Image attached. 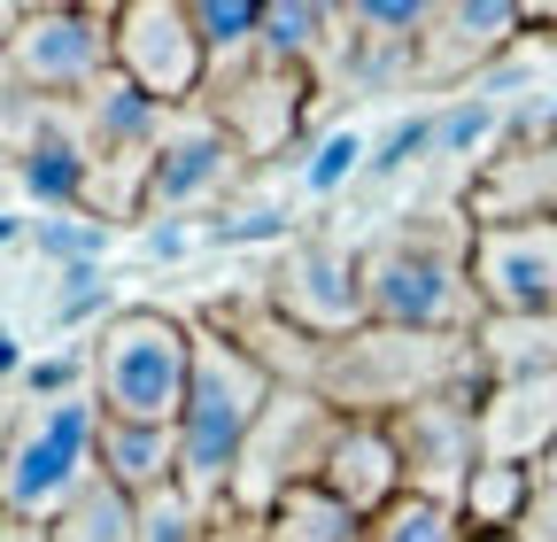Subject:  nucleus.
Listing matches in <instances>:
<instances>
[{
    "label": "nucleus",
    "mask_w": 557,
    "mask_h": 542,
    "mask_svg": "<svg viewBox=\"0 0 557 542\" xmlns=\"http://www.w3.org/2000/svg\"><path fill=\"white\" fill-rule=\"evenodd\" d=\"M302 101H310V78L302 71H278V62H263V54L218 71L209 94H201V109L248 148V163L256 156H278V148L295 140V132H302Z\"/></svg>",
    "instance_id": "obj_14"
},
{
    "label": "nucleus",
    "mask_w": 557,
    "mask_h": 542,
    "mask_svg": "<svg viewBox=\"0 0 557 542\" xmlns=\"http://www.w3.org/2000/svg\"><path fill=\"white\" fill-rule=\"evenodd\" d=\"M364 542H472V527H465V512H457V504L403 496V504H387V512L364 527Z\"/></svg>",
    "instance_id": "obj_26"
},
{
    "label": "nucleus",
    "mask_w": 557,
    "mask_h": 542,
    "mask_svg": "<svg viewBox=\"0 0 557 542\" xmlns=\"http://www.w3.org/2000/svg\"><path fill=\"white\" fill-rule=\"evenodd\" d=\"M472 542H527V534H472Z\"/></svg>",
    "instance_id": "obj_34"
},
{
    "label": "nucleus",
    "mask_w": 557,
    "mask_h": 542,
    "mask_svg": "<svg viewBox=\"0 0 557 542\" xmlns=\"http://www.w3.org/2000/svg\"><path fill=\"white\" fill-rule=\"evenodd\" d=\"M487 132H496V101H449L434 116V156H472Z\"/></svg>",
    "instance_id": "obj_30"
},
{
    "label": "nucleus",
    "mask_w": 557,
    "mask_h": 542,
    "mask_svg": "<svg viewBox=\"0 0 557 542\" xmlns=\"http://www.w3.org/2000/svg\"><path fill=\"white\" fill-rule=\"evenodd\" d=\"M527 218H557V116H542L519 148L487 156V171L472 178V225H527Z\"/></svg>",
    "instance_id": "obj_16"
},
{
    "label": "nucleus",
    "mask_w": 557,
    "mask_h": 542,
    "mask_svg": "<svg viewBox=\"0 0 557 542\" xmlns=\"http://www.w3.org/2000/svg\"><path fill=\"white\" fill-rule=\"evenodd\" d=\"M116 78V0L101 9H9V54H0V86L32 101H94Z\"/></svg>",
    "instance_id": "obj_6"
},
{
    "label": "nucleus",
    "mask_w": 557,
    "mask_h": 542,
    "mask_svg": "<svg viewBox=\"0 0 557 542\" xmlns=\"http://www.w3.org/2000/svg\"><path fill=\"white\" fill-rule=\"evenodd\" d=\"M357 163H364V132H357V124H348V132H325L318 156L302 163V186H310V194H333L341 178H357Z\"/></svg>",
    "instance_id": "obj_29"
},
{
    "label": "nucleus",
    "mask_w": 557,
    "mask_h": 542,
    "mask_svg": "<svg viewBox=\"0 0 557 542\" xmlns=\"http://www.w3.org/2000/svg\"><path fill=\"white\" fill-rule=\"evenodd\" d=\"M325 489L357 512L364 527H372L387 504L410 496V472H403V449H395L387 419H348V427H341V442H333V457H325Z\"/></svg>",
    "instance_id": "obj_17"
},
{
    "label": "nucleus",
    "mask_w": 557,
    "mask_h": 542,
    "mask_svg": "<svg viewBox=\"0 0 557 542\" xmlns=\"http://www.w3.org/2000/svg\"><path fill=\"white\" fill-rule=\"evenodd\" d=\"M480 395H487V380H465V387H442V395H426V403H410L403 419H387V434H395V449H403V472H410V496L465 504L472 472L487 465Z\"/></svg>",
    "instance_id": "obj_11"
},
{
    "label": "nucleus",
    "mask_w": 557,
    "mask_h": 542,
    "mask_svg": "<svg viewBox=\"0 0 557 542\" xmlns=\"http://www.w3.org/2000/svg\"><path fill=\"white\" fill-rule=\"evenodd\" d=\"M194 349H201V325H186L171 310H109L86 342L101 419L178 427L186 395H194Z\"/></svg>",
    "instance_id": "obj_4"
},
{
    "label": "nucleus",
    "mask_w": 557,
    "mask_h": 542,
    "mask_svg": "<svg viewBox=\"0 0 557 542\" xmlns=\"http://www.w3.org/2000/svg\"><path fill=\"white\" fill-rule=\"evenodd\" d=\"M527 9H511V0H457V9H434L426 39H418V71L426 78H465L472 62L504 54L519 39Z\"/></svg>",
    "instance_id": "obj_19"
},
{
    "label": "nucleus",
    "mask_w": 557,
    "mask_h": 542,
    "mask_svg": "<svg viewBox=\"0 0 557 542\" xmlns=\"http://www.w3.org/2000/svg\"><path fill=\"white\" fill-rule=\"evenodd\" d=\"M364 295L372 325L395 333H472V218H410L364 248Z\"/></svg>",
    "instance_id": "obj_1"
},
{
    "label": "nucleus",
    "mask_w": 557,
    "mask_h": 542,
    "mask_svg": "<svg viewBox=\"0 0 557 542\" xmlns=\"http://www.w3.org/2000/svg\"><path fill=\"white\" fill-rule=\"evenodd\" d=\"M47 542H139V504H132L124 489L94 481L78 504H70V512L47 527Z\"/></svg>",
    "instance_id": "obj_24"
},
{
    "label": "nucleus",
    "mask_w": 557,
    "mask_h": 542,
    "mask_svg": "<svg viewBox=\"0 0 557 542\" xmlns=\"http://www.w3.org/2000/svg\"><path fill=\"white\" fill-rule=\"evenodd\" d=\"M472 349H480V380L487 387L549 380L557 372V318H480Z\"/></svg>",
    "instance_id": "obj_21"
},
{
    "label": "nucleus",
    "mask_w": 557,
    "mask_h": 542,
    "mask_svg": "<svg viewBox=\"0 0 557 542\" xmlns=\"http://www.w3.org/2000/svg\"><path fill=\"white\" fill-rule=\"evenodd\" d=\"M9 194L16 218H78L94 201V148H86V116L70 101H32L9 94Z\"/></svg>",
    "instance_id": "obj_8"
},
{
    "label": "nucleus",
    "mask_w": 557,
    "mask_h": 542,
    "mask_svg": "<svg viewBox=\"0 0 557 542\" xmlns=\"http://www.w3.org/2000/svg\"><path fill=\"white\" fill-rule=\"evenodd\" d=\"M109 248V218H39V263L47 271H94Z\"/></svg>",
    "instance_id": "obj_27"
},
{
    "label": "nucleus",
    "mask_w": 557,
    "mask_h": 542,
    "mask_svg": "<svg viewBox=\"0 0 557 542\" xmlns=\"http://www.w3.org/2000/svg\"><path fill=\"white\" fill-rule=\"evenodd\" d=\"M465 527L472 534H527V512H534V465H504V457H487L472 472V489H465Z\"/></svg>",
    "instance_id": "obj_23"
},
{
    "label": "nucleus",
    "mask_w": 557,
    "mask_h": 542,
    "mask_svg": "<svg viewBox=\"0 0 557 542\" xmlns=\"http://www.w3.org/2000/svg\"><path fill=\"white\" fill-rule=\"evenodd\" d=\"M256 542H364V519L348 512L325 481H310V489H287L256 519Z\"/></svg>",
    "instance_id": "obj_22"
},
{
    "label": "nucleus",
    "mask_w": 557,
    "mask_h": 542,
    "mask_svg": "<svg viewBox=\"0 0 557 542\" xmlns=\"http://www.w3.org/2000/svg\"><path fill=\"white\" fill-rule=\"evenodd\" d=\"M271 310L302 325L310 342H348V333L372 325V295H364V256L341 248L325 233L310 241H287V256L271 263Z\"/></svg>",
    "instance_id": "obj_12"
},
{
    "label": "nucleus",
    "mask_w": 557,
    "mask_h": 542,
    "mask_svg": "<svg viewBox=\"0 0 557 542\" xmlns=\"http://www.w3.org/2000/svg\"><path fill=\"white\" fill-rule=\"evenodd\" d=\"M480 380V349L472 333H395V325H364L348 342H325V372L318 395L341 403L348 419H403L410 403H426L442 387Z\"/></svg>",
    "instance_id": "obj_3"
},
{
    "label": "nucleus",
    "mask_w": 557,
    "mask_h": 542,
    "mask_svg": "<svg viewBox=\"0 0 557 542\" xmlns=\"http://www.w3.org/2000/svg\"><path fill=\"white\" fill-rule=\"evenodd\" d=\"M418 156H434V116L395 124V132H387V148L372 156V171H403V163H418Z\"/></svg>",
    "instance_id": "obj_31"
},
{
    "label": "nucleus",
    "mask_w": 557,
    "mask_h": 542,
    "mask_svg": "<svg viewBox=\"0 0 557 542\" xmlns=\"http://www.w3.org/2000/svg\"><path fill=\"white\" fill-rule=\"evenodd\" d=\"M278 380L233 342V333L201 325V349H194V395H186V419H178V489L201 504V512H225L233 496V472H240V449L256 434V419L271 411Z\"/></svg>",
    "instance_id": "obj_2"
},
{
    "label": "nucleus",
    "mask_w": 557,
    "mask_h": 542,
    "mask_svg": "<svg viewBox=\"0 0 557 542\" xmlns=\"http://www.w3.org/2000/svg\"><path fill=\"white\" fill-rule=\"evenodd\" d=\"M341 427H348V411H341V403H325L318 387H278L271 411H263L256 434H248V449H240V472H233V496H225V504L248 512V519H263L287 489L325 481V457H333Z\"/></svg>",
    "instance_id": "obj_7"
},
{
    "label": "nucleus",
    "mask_w": 557,
    "mask_h": 542,
    "mask_svg": "<svg viewBox=\"0 0 557 542\" xmlns=\"http://www.w3.org/2000/svg\"><path fill=\"white\" fill-rule=\"evenodd\" d=\"M78 116H86V148H94V210L101 218H148V178H156L163 132L178 109L139 94L132 78H109L94 101H78Z\"/></svg>",
    "instance_id": "obj_9"
},
{
    "label": "nucleus",
    "mask_w": 557,
    "mask_h": 542,
    "mask_svg": "<svg viewBox=\"0 0 557 542\" xmlns=\"http://www.w3.org/2000/svg\"><path fill=\"white\" fill-rule=\"evenodd\" d=\"M0 542H47V527H32V519H0Z\"/></svg>",
    "instance_id": "obj_33"
},
{
    "label": "nucleus",
    "mask_w": 557,
    "mask_h": 542,
    "mask_svg": "<svg viewBox=\"0 0 557 542\" xmlns=\"http://www.w3.org/2000/svg\"><path fill=\"white\" fill-rule=\"evenodd\" d=\"M101 403L62 395V403H24L9 395V465H0V519H32L54 527L70 504H78L101 481Z\"/></svg>",
    "instance_id": "obj_5"
},
{
    "label": "nucleus",
    "mask_w": 557,
    "mask_h": 542,
    "mask_svg": "<svg viewBox=\"0 0 557 542\" xmlns=\"http://www.w3.org/2000/svg\"><path fill=\"white\" fill-rule=\"evenodd\" d=\"M527 542H557V457L534 472V512H527Z\"/></svg>",
    "instance_id": "obj_32"
},
{
    "label": "nucleus",
    "mask_w": 557,
    "mask_h": 542,
    "mask_svg": "<svg viewBox=\"0 0 557 542\" xmlns=\"http://www.w3.org/2000/svg\"><path fill=\"white\" fill-rule=\"evenodd\" d=\"M480 318H557V218L472 225Z\"/></svg>",
    "instance_id": "obj_13"
},
{
    "label": "nucleus",
    "mask_w": 557,
    "mask_h": 542,
    "mask_svg": "<svg viewBox=\"0 0 557 542\" xmlns=\"http://www.w3.org/2000/svg\"><path fill=\"white\" fill-rule=\"evenodd\" d=\"M116 78L156 94L163 109H201L218 62L194 24V0H116Z\"/></svg>",
    "instance_id": "obj_10"
},
{
    "label": "nucleus",
    "mask_w": 557,
    "mask_h": 542,
    "mask_svg": "<svg viewBox=\"0 0 557 542\" xmlns=\"http://www.w3.org/2000/svg\"><path fill=\"white\" fill-rule=\"evenodd\" d=\"M218 534V512H201L186 489H163L139 504V542H209Z\"/></svg>",
    "instance_id": "obj_28"
},
{
    "label": "nucleus",
    "mask_w": 557,
    "mask_h": 542,
    "mask_svg": "<svg viewBox=\"0 0 557 542\" xmlns=\"http://www.w3.org/2000/svg\"><path fill=\"white\" fill-rule=\"evenodd\" d=\"M248 163V148L209 116V109H178L171 132H163V156H156V178H148V218H178V210H201L233 186V171Z\"/></svg>",
    "instance_id": "obj_15"
},
{
    "label": "nucleus",
    "mask_w": 557,
    "mask_h": 542,
    "mask_svg": "<svg viewBox=\"0 0 557 542\" xmlns=\"http://www.w3.org/2000/svg\"><path fill=\"white\" fill-rule=\"evenodd\" d=\"M194 24L209 39V62L233 71V62H248L263 47V0H194Z\"/></svg>",
    "instance_id": "obj_25"
},
{
    "label": "nucleus",
    "mask_w": 557,
    "mask_h": 542,
    "mask_svg": "<svg viewBox=\"0 0 557 542\" xmlns=\"http://www.w3.org/2000/svg\"><path fill=\"white\" fill-rule=\"evenodd\" d=\"M480 434H487V457L542 472V465L557 457V372H549V380L487 387V395H480Z\"/></svg>",
    "instance_id": "obj_18"
},
{
    "label": "nucleus",
    "mask_w": 557,
    "mask_h": 542,
    "mask_svg": "<svg viewBox=\"0 0 557 542\" xmlns=\"http://www.w3.org/2000/svg\"><path fill=\"white\" fill-rule=\"evenodd\" d=\"M94 465H101V481H109V489H124L132 504H148V496L178 489V465H186V449H178V427H132V419H101V449H94Z\"/></svg>",
    "instance_id": "obj_20"
}]
</instances>
